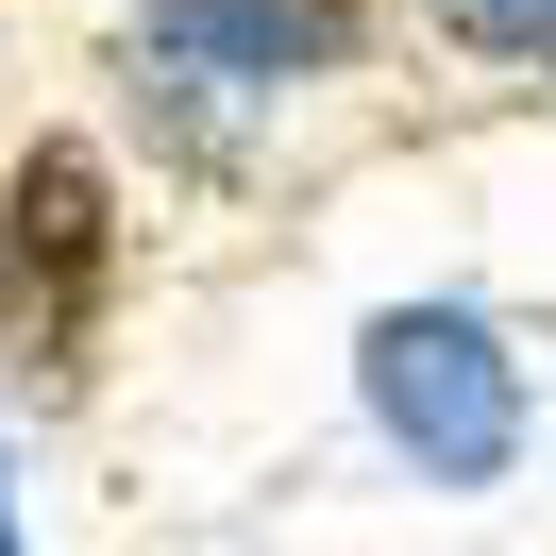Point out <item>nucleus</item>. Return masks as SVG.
I'll return each instance as SVG.
<instances>
[{"label":"nucleus","instance_id":"nucleus-1","mask_svg":"<svg viewBox=\"0 0 556 556\" xmlns=\"http://www.w3.org/2000/svg\"><path fill=\"white\" fill-rule=\"evenodd\" d=\"M354 371H371V421L421 455V489H489L522 455V354L472 304H388Z\"/></svg>","mask_w":556,"mask_h":556},{"label":"nucleus","instance_id":"nucleus-2","mask_svg":"<svg viewBox=\"0 0 556 556\" xmlns=\"http://www.w3.org/2000/svg\"><path fill=\"white\" fill-rule=\"evenodd\" d=\"M102 253H118V219H102V152H35V169H17V203H0V338L35 354V371H68V354H85Z\"/></svg>","mask_w":556,"mask_h":556},{"label":"nucleus","instance_id":"nucleus-3","mask_svg":"<svg viewBox=\"0 0 556 556\" xmlns=\"http://www.w3.org/2000/svg\"><path fill=\"white\" fill-rule=\"evenodd\" d=\"M136 35L169 68H203V85H287V68H338L354 51V0H152Z\"/></svg>","mask_w":556,"mask_h":556},{"label":"nucleus","instance_id":"nucleus-4","mask_svg":"<svg viewBox=\"0 0 556 556\" xmlns=\"http://www.w3.org/2000/svg\"><path fill=\"white\" fill-rule=\"evenodd\" d=\"M472 51H506V68H556V0H439Z\"/></svg>","mask_w":556,"mask_h":556},{"label":"nucleus","instance_id":"nucleus-5","mask_svg":"<svg viewBox=\"0 0 556 556\" xmlns=\"http://www.w3.org/2000/svg\"><path fill=\"white\" fill-rule=\"evenodd\" d=\"M0 556H17V489H0Z\"/></svg>","mask_w":556,"mask_h":556}]
</instances>
